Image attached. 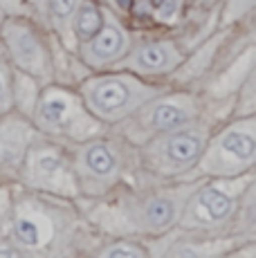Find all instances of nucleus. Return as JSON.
<instances>
[{"instance_id": "nucleus-1", "label": "nucleus", "mask_w": 256, "mask_h": 258, "mask_svg": "<svg viewBox=\"0 0 256 258\" xmlns=\"http://www.w3.org/2000/svg\"><path fill=\"white\" fill-rule=\"evenodd\" d=\"M0 238L21 256H66L77 254V245H101L103 236L86 218L81 200L14 184Z\"/></svg>"}, {"instance_id": "nucleus-2", "label": "nucleus", "mask_w": 256, "mask_h": 258, "mask_svg": "<svg viewBox=\"0 0 256 258\" xmlns=\"http://www.w3.org/2000/svg\"><path fill=\"white\" fill-rule=\"evenodd\" d=\"M198 177L126 182L97 200H81L86 218L103 238L153 240L178 227L182 207Z\"/></svg>"}, {"instance_id": "nucleus-3", "label": "nucleus", "mask_w": 256, "mask_h": 258, "mask_svg": "<svg viewBox=\"0 0 256 258\" xmlns=\"http://www.w3.org/2000/svg\"><path fill=\"white\" fill-rule=\"evenodd\" d=\"M72 162L81 200L103 198L126 182H142L135 146L112 128L88 142L75 144Z\"/></svg>"}, {"instance_id": "nucleus-4", "label": "nucleus", "mask_w": 256, "mask_h": 258, "mask_svg": "<svg viewBox=\"0 0 256 258\" xmlns=\"http://www.w3.org/2000/svg\"><path fill=\"white\" fill-rule=\"evenodd\" d=\"M211 131H214L211 123L200 117L186 126L162 133L137 146L135 151L142 182H171L194 177Z\"/></svg>"}, {"instance_id": "nucleus-5", "label": "nucleus", "mask_w": 256, "mask_h": 258, "mask_svg": "<svg viewBox=\"0 0 256 258\" xmlns=\"http://www.w3.org/2000/svg\"><path fill=\"white\" fill-rule=\"evenodd\" d=\"M256 171L234 177H198L194 191L182 207L178 229L209 236H229L236 213Z\"/></svg>"}, {"instance_id": "nucleus-6", "label": "nucleus", "mask_w": 256, "mask_h": 258, "mask_svg": "<svg viewBox=\"0 0 256 258\" xmlns=\"http://www.w3.org/2000/svg\"><path fill=\"white\" fill-rule=\"evenodd\" d=\"M77 90L86 101L88 110L101 123L112 128L146 101L166 92L169 86L126 70H103L97 74L90 72L77 86Z\"/></svg>"}, {"instance_id": "nucleus-7", "label": "nucleus", "mask_w": 256, "mask_h": 258, "mask_svg": "<svg viewBox=\"0 0 256 258\" xmlns=\"http://www.w3.org/2000/svg\"><path fill=\"white\" fill-rule=\"evenodd\" d=\"M32 123L41 135L70 146L110 131V126L101 123L88 110L77 88L66 83H50L41 88L32 112Z\"/></svg>"}, {"instance_id": "nucleus-8", "label": "nucleus", "mask_w": 256, "mask_h": 258, "mask_svg": "<svg viewBox=\"0 0 256 258\" xmlns=\"http://www.w3.org/2000/svg\"><path fill=\"white\" fill-rule=\"evenodd\" d=\"M256 171V110L211 131L194 177H234Z\"/></svg>"}, {"instance_id": "nucleus-9", "label": "nucleus", "mask_w": 256, "mask_h": 258, "mask_svg": "<svg viewBox=\"0 0 256 258\" xmlns=\"http://www.w3.org/2000/svg\"><path fill=\"white\" fill-rule=\"evenodd\" d=\"M200 117H203V101L198 94L169 88L166 92L157 94L144 106H140L124 121L112 126V131L137 148L151 137L182 128Z\"/></svg>"}, {"instance_id": "nucleus-10", "label": "nucleus", "mask_w": 256, "mask_h": 258, "mask_svg": "<svg viewBox=\"0 0 256 258\" xmlns=\"http://www.w3.org/2000/svg\"><path fill=\"white\" fill-rule=\"evenodd\" d=\"M16 184L50 196L81 200L72 162V146L38 133L25 153Z\"/></svg>"}, {"instance_id": "nucleus-11", "label": "nucleus", "mask_w": 256, "mask_h": 258, "mask_svg": "<svg viewBox=\"0 0 256 258\" xmlns=\"http://www.w3.org/2000/svg\"><path fill=\"white\" fill-rule=\"evenodd\" d=\"M29 16H5L0 23V47L14 70L34 77L41 86L56 81L52 34Z\"/></svg>"}, {"instance_id": "nucleus-12", "label": "nucleus", "mask_w": 256, "mask_h": 258, "mask_svg": "<svg viewBox=\"0 0 256 258\" xmlns=\"http://www.w3.org/2000/svg\"><path fill=\"white\" fill-rule=\"evenodd\" d=\"M103 7V5H101ZM133 36L119 16L112 9L103 7V25L92 38L77 47V56L90 72L112 70L121 58L131 52Z\"/></svg>"}, {"instance_id": "nucleus-13", "label": "nucleus", "mask_w": 256, "mask_h": 258, "mask_svg": "<svg viewBox=\"0 0 256 258\" xmlns=\"http://www.w3.org/2000/svg\"><path fill=\"white\" fill-rule=\"evenodd\" d=\"M186 56L182 47L171 38H149L131 47V52L112 70H126L144 79L171 77L184 66Z\"/></svg>"}, {"instance_id": "nucleus-14", "label": "nucleus", "mask_w": 256, "mask_h": 258, "mask_svg": "<svg viewBox=\"0 0 256 258\" xmlns=\"http://www.w3.org/2000/svg\"><path fill=\"white\" fill-rule=\"evenodd\" d=\"M38 135L32 119L14 108L0 117V184H16L23 160L32 140Z\"/></svg>"}, {"instance_id": "nucleus-15", "label": "nucleus", "mask_w": 256, "mask_h": 258, "mask_svg": "<svg viewBox=\"0 0 256 258\" xmlns=\"http://www.w3.org/2000/svg\"><path fill=\"white\" fill-rule=\"evenodd\" d=\"M83 0H47V29L68 47L70 52H77V38L72 32L75 16Z\"/></svg>"}, {"instance_id": "nucleus-16", "label": "nucleus", "mask_w": 256, "mask_h": 258, "mask_svg": "<svg viewBox=\"0 0 256 258\" xmlns=\"http://www.w3.org/2000/svg\"><path fill=\"white\" fill-rule=\"evenodd\" d=\"M103 25V7L97 5L95 0H83L81 7H79L77 16H75V25H72V32L77 38V47L83 41L92 38Z\"/></svg>"}, {"instance_id": "nucleus-17", "label": "nucleus", "mask_w": 256, "mask_h": 258, "mask_svg": "<svg viewBox=\"0 0 256 258\" xmlns=\"http://www.w3.org/2000/svg\"><path fill=\"white\" fill-rule=\"evenodd\" d=\"M142 238H110V242H103V249H95L97 256H146L151 249L144 245Z\"/></svg>"}, {"instance_id": "nucleus-18", "label": "nucleus", "mask_w": 256, "mask_h": 258, "mask_svg": "<svg viewBox=\"0 0 256 258\" xmlns=\"http://www.w3.org/2000/svg\"><path fill=\"white\" fill-rule=\"evenodd\" d=\"M14 110V68L0 47V117Z\"/></svg>"}, {"instance_id": "nucleus-19", "label": "nucleus", "mask_w": 256, "mask_h": 258, "mask_svg": "<svg viewBox=\"0 0 256 258\" xmlns=\"http://www.w3.org/2000/svg\"><path fill=\"white\" fill-rule=\"evenodd\" d=\"M256 9V0H225L223 16H220V27L227 29L234 23L243 21Z\"/></svg>"}, {"instance_id": "nucleus-20", "label": "nucleus", "mask_w": 256, "mask_h": 258, "mask_svg": "<svg viewBox=\"0 0 256 258\" xmlns=\"http://www.w3.org/2000/svg\"><path fill=\"white\" fill-rule=\"evenodd\" d=\"M27 16L47 27V0H25Z\"/></svg>"}, {"instance_id": "nucleus-21", "label": "nucleus", "mask_w": 256, "mask_h": 258, "mask_svg": "<svg viewBox=\"0 0 256 258\" xmlns=\"http://www.w3.org/2000/svg\"><path fill=\"white\" fill-rule=\"evenodd\" d=\"M180 9H182V0H162V3H160V12H157V14H160L162 21L171 23L180 14Z\"/></svg>"}, {"instance_id": "nucleus-22", "label": "nucleus", "mask_w": 256, "mask_h": 258, "mask_svg": "<svg viewBox=\"0 0 256 258\" xmlns=\"http://www.w3.org/2000/svg\"><path fill=\"white\" fill-rule=\"evenodd\" d=\"M0 9L5 16H27L25 0H0Z\"/></svg>"}, {"instance_id": "nucleus-23", "label": "nucleus", "mask_w": 256, "mask_h": 258, "mask_svg": "<svg viewBox=\"0 0 256 258\" xmlns=\"http://www.w3.org/2000/svg\"><path fill=\"white\" fill-rule=\"evenodd\" d=\"M3 18H5V14H3V9H0V23H3Z\"/></svg>"}]
</instances>
